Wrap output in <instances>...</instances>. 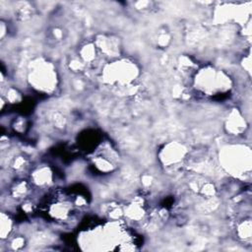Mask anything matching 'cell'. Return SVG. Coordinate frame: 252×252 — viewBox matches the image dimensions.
<instances>
[{
	"label": "cell",
	"instance_id": "cell-1",
	"mask_svg": "<svg viewBox=\"0 0 252 252\" xmlns=\"http://www.w3.org/2000/svg\"><path fill=\"white\" fill-rule=\"evenodd\" d=\"M194 79L197 91L209 95L226 92L230 88V79L221 71L211 67L196 72Z\"/></svg>",
	"mask_w": 252,
	"mask_h": 252
},
{
	"label": "cell",
	"instance_id": "cell-2",
	"mask_svg": "<svg viewBox=\"0 0 252 252\" xmlns=\"http://www.w3.org/2000/svg\"><path fill=\"white\" fill-rule=\"evenodd\" d=\"M103 71V78L107 83L120 87L132 83L139 72L136 64L128 60H115L107 64Z\"/></svg>",
	"mask_w": 252,
	"mask_h": 252
},
{
	"label": "cell",
	"instance_id": "cell-3",
	"mask_svg": "<svg viewBox=\"0 0 252 252\" xmlns=\"http://www.w3.org/2000/svg\"><path fill=\"white\" fill-rule=\"evenodd\" d=\"M222 154V164L227 167L232 174H249L251 168V154L249 149L242 146H234L227 148Z\"/></svg>",
	"mask_w": 252,
	"mask_h": 252
},
{
	"label": "cell",
	"instance_id": "cell-4",
	"mask_svg": "<svg viewBox=\"0 0 252 252\" xmlns=\"http://www.w3.org/2000/svg\"><path fill=\"white\" fill-rule=\"evenodd\" d=\"M29 81L38 91L51 92L56 86V72L49 62H37L30 71Z\"/></svg>",
	"mask_w": 252,
	"mask_h": 252
},
{
	"label": "cell",
	"instance_id": "cell-5",
	"mask_svg": "<svg viewBox=\"0 0 252 252\" xmlns=\"http://www.w3.org/2000/svg\"><path fill=\"white\" fill-rule=\"evenodd\" d=\"M168 149H164L161 155L163 164L168 167H177L178 163L182 162L185 158V149L178 144H170Z\"/></svg>",
	"mask_w": 252,
	"mask_h": 252
},
{
	"label": "cell",
	"instance_id": "cell-6",
	"mask_svg": "<svg viewBox=\"0 0 252 252\" xmlns=\"http://www.w3.org/2000/svg\"><path fill=\"white\" fill-rule=\"evenodd\" d=\"M52 172L47 166H39L31 172L32 182L39 187H44L52 182Z\"/></svg>",
	"mask_w": 252,
	"mask_h": 252
},
{
	"label": "cell",
	"instance_id": "cell-7",
	"mask_svg": "<svg viewBox=\"0 0 252 252\" xmlns=\"http://www.w3.org/2000/svg\"><path fill=\"white\" fill-rule=\"evenodd\" d=\"M97 48L95 44H86L80 50V57L81 60L85 63H91L95 60Z\"/></svg>",
	"mask_w": 252,
	"mask_h": 252
},
{
	"label": "cell",
	"instance_id": "cell-8",
	"mask_svg": "<svg viewBox=\"0 0 252 252\" xmlns=\"http://www.w3.org/2000/svg\"><path fill=\"white\" fill-rule=\"evenodd\" d=\"M12 196L15 199H23L28 195L29 192V186L28 183L24 180H21L20 182H17L14 184V186L11 188Z\"/></svg>",
	"mask_w": 252,
	"mask_h": 252
},
{
	"label": "cell",
	"instance_id": "cell-9",
	"mask_svg": "<svg viewBox=\"0 0 252 252\" xmlns=\"http://www.w3.org/2000/svg\"><path fill=\"white\" fill-rule=\"evenodd\" d=\"M12 227H13L12 219L10 218L9 215L2 213V216H1V235H2L1 237H2V239H5L10 235V233L13 229Z\"/></svg>",
	"mask_w": 252,
	"mask_h": 252
},
{
	"label": "cell",
	"instance_id": "cell-10",
	"mask_svg": "<svg viewBox=\"0 0 252 252\" xmlns=\"http://www.w3.org/2000/svg\"><path fill=\"white\" fill-rule=\"evenodd\" d=\"M231 119H229L227 121V127L229 128V131L233 134H238L240 132H242L244 130V123L245 121L242 119V117H240L239 115L236 116H232L230 117Z\"/></svg>",
	"mask_w": 252,
	"mask_h": 252
},
{
	"label": "cell",
	"instance_id": "cell-11",
	"mask_svg": "<svg viewBox=\"0 0 252 252\" xmlns=\"http://www.w3.org/2000/svg\"><path fill=\"white\" fill-rule=\"evenodd\" d=\"M237 234L239 238L244 240L250 239L251 237V221L250 219L245 220L237 225Z\"/></svg>",
	"mask_w": 252,
	"mask_h": 252
},
{
	"label": "cell",
	"instance_id": "cell-12",
	"mask_svg": "<svg viewBox=\"0 0 252 252\" xmlns=\"http://www.w3.org/2000/svg\"><path fill=\"white\" fill-rule=\"evenodd\" d=\"M25 244V238L24 237H21V236H17L16 238H13L12 239V242H11V246L14 247V249H19L21 248L23 245Z\"/></svg>",
	"mask_w": 252,
	"mask_h": 252
}]
</instances>
